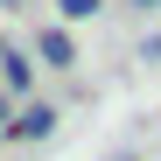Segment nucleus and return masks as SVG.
I'll use <instances>...</instances> for the list:
<instances>
[{
    "label": "nucleus",
    "mask_w": 161,
    "mask_h": 161,
    "mask_svg": "<svg viewBox=\"0 0 161 161\" xmlns=\"http://www.w3.org/2000/svg\"><path fill=\"white\" fill-rule=\"evenodd\" d=\"M56 105H21L14 112V126H7V140H21V147H35V140H49V133H56Z\"/></svg>",
    "instance_id": "nucleus-1"
},
{
    "label": "nucleus",
    "mask_w": 161,
    "mask_h": 161,
    "mask_svg": "<svg viewBox=\"0 0 161 161\" xmlns=\"http://www.w3.org/2000/svg\"><path fill=\"white\" fill-rule=\"evenodd\" d=\"M35 56H42L49 70H70V63H77V42H70V28H42V35H35Z\"/></svg>",
    "instance_id": "nucleus-2"
},
{
    "label": "nucleus",
    "mask_w": 161,
    "mask_h": 161,
    "mask_svg": "<svg viewBox=\"0 0 161 161\" xmlns=\"http://www.w3.org/2000/svg\"><path fill=\"white\" fill-rule=\"evenodd\" d=\"M0 77H7V91H28L35 84V63L21 56V49H0Z\"/></svg>",
    "instance_id": "nucleus-3"
},
{
    "label": "nucleus",
    "mask_w": 161,
    "mask_h": 161,
    "mask_svg": "<svg viewBox=\"0 0 161 161\" xmlns=\"http://www.w3.org/2000/svg\"><path fill=\"white\" fill-rule=\"evenodd\" d=\"M56 7H63V21H91V14L105 7V0H56Z\"/></svg>",
    "instance_id": "nucleus-4"
},
{
    "label": "nucleus",
    "mask_w": 161,
    "mask_h": 161,
    "mask_svg": "<svg viewBox=\"0 0 161 161\" xmlns=\"http://www.w3.org/2000/svg\"><path fill=\"white\" fill-rule=\"evenodd\" d=\"M140 56H147V63H161V35H147V42H140Z\"/></svg>",
    "instance_id": "nucleus-5"
},
{
    "label": "nucleus",
    "mask_w": 161,
    "mask_h": 161,
    "mask_svg": "<svg viewBox=\"0 0 161 161\" xmlns=\"http://www.w3.org/2000/svg\"><path fill=\"white\" fill-rule=\"evenodd\" d=\"M7 126H14V112H7V98H0V140H7Z\"/></svg>",
    "instance_id": "nucleus-6"
},
{
    "label": "nucleus",
    "mask_w": 161,
    "mask_h": 161,
    "mask_svg": "<svg viewBox=\"0 0 161 161\" xmlns=\"http://www.w3.org/2000/svg\"><path fill=\"white\" fill-rule=\"evenodd\" d=\"M0 7H21V0H0Z\"/></svg>",
    "instance_id": "nucleus-7"
}]
</instances>
